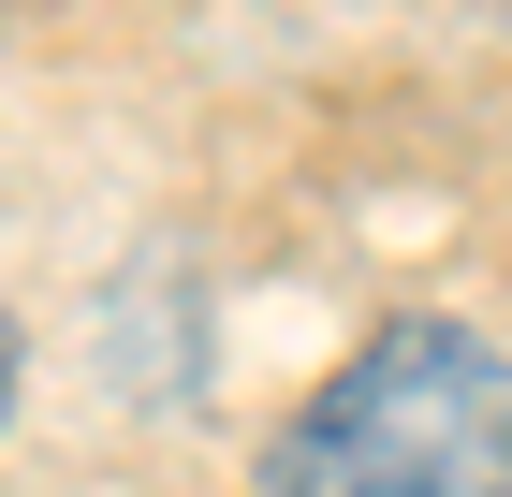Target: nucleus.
<instances>
[{
    "label": "nucleus",
    "instance_id": "f257e3e1",
    "mask_svg": "<svg viewBox=\"0 0 512 497\" xmlns=\"http://www.w3.org/2000/svg\"><path fill=\"white\" fill-rule=\"evenodd\" d=\"M264 497H512V366L469 322H381L278 424Z\"/></svg>",
    "mask_w": 512,
    "mask_h": 497
},
{
    "label": "nucleus",
    "instance_id": "f03ea898",
    "mask_svg": "<svg viewBox=\"0 0 512 497\" xmlns=\"http://www.w3.org/2000/svg\"><path fill=\"white\" fill-rule=\"evenodd\" d=\"M0 395H15V322H0Z\"/></svg>",
    "mask_w": 512,
    "mask_h": 497
}]
</instances>
